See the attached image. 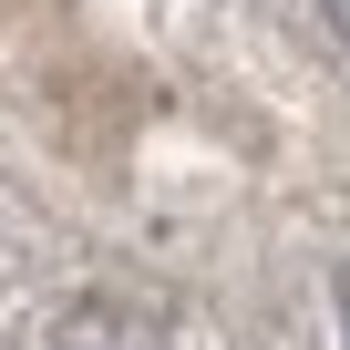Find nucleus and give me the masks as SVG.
Here are the masks:
<instances>
[{
	"label": "nucleus",
	"mask_w": 350,
	"mask_h": 350,
	"mask_svg": "<svg viewBox=\"0 0 350 350\" xmlns=\"http://www.w3.org/2000/svg\"><path fill=\"white\" fill-rule=\"evenodd\" d=\"M52 350H144V329H134L124 309H103V299H93V309H72V319L52 329Z\"/></svg>",
	"instance_id": "nucleus-1"
},
{
	"label": "nucleus",
	"mask_w": 350,
	"mask_h": 350,
	"mask_svg": "<svg viewBox=\"0 0 350 350\" xmlns=\"http://www.w3.org/2000/svg\"><path fill=\"white\" fill-rule=\"evenodd\" d=\"M340 329H350V278H340Z\"/></svg>",
	"instance_id": "nucleus-3"
},
{
	"label": "nucleus",
	"mask_w": 350,
	"mask_h": 350,
	"mask_svg": "<svg viewBox=\"0 0 350 350\" xmlns=\"http://www.w3.org/2000/svg\"><path fill=\"white\" fill-rule=\"evenodd\" d=\"M319 11H329V31H340V42H350V0H319Z\"/></svg>",
	"instance_id": "nucleus-2"
}]
</instances>
